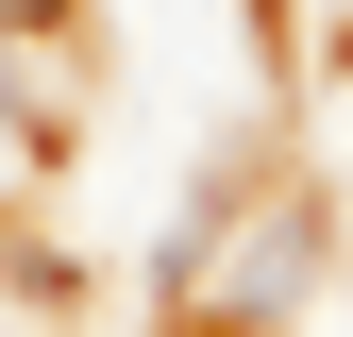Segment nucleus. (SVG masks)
I'll use <instances>...</instances> for the list:
<instances>
[{
	"mask_svg": "<svg viewBox=\"0 0 353 337\" xmlns=\"http://www.w3.org/2000/svg\"><path fill=\"white\" fill-rule=\"evenodd\" d=\"M0 34H68V0H0Z\"/></svg>",
	"mask_w": 353,
	"mask_h": 337,
	"instance_id": "2",
	"label": "nucleus"
},
{
	"mask_svg": "<svg viewBox=\"0 0 353 337\" xmlns=\"http://www.w3.org/2000/svg\"><path fill=\"white\" fill-rule=\"evenodd\" d=\"M0 168H51V102H34L17 68H0Z\"/></svg>",
	"mask_w": 353,
	"mask_h": 337,
	"instance_id": "1",
	"label": "nucleus"
}]
</instances>
